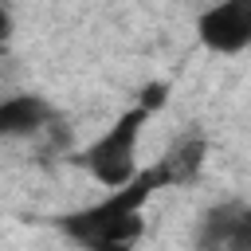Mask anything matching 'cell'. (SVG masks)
<instances>
[{
  "mask_svg": "<svg viewBox=\"0 0 251 251\" xmlns=\"http://www.w3.org/2000/svg\"><path fill=\"white\" fill-rule=\"evenodd\" d=\"M204 157H208V141H204L200 133H180V137H176V141L157 157V165L165 169L169 188H180V184H188V180H196V176H200Z\"/></svg>",
  "mask_w": 251,
  "mask_h": 251,
  "instance_id": "obj_6",
  "label": "cell"
},
{
  "mask_svg": "<svg viewBox=\"0 0 251 251\" xmlns=\"http://www.w3.org/2000/svg\"><path fill=\"white\" fill-rule=\"evenodd\" d=\"M169 188V176L165 169L153 161L149 169H141L129 184L106 192L102 200L78 208V212H67L59 220V231L75 243H82L86 251H133V243L141 239L145 231V220H141V208L153 200V192Z\"/></svg>",
  "mask_w": 251,
  "mask_h": 251,
  "instance_id": "obj_1",
  "label": "cell"
},
{
  "mask_svg": "<svg viewBox=\"0 0 251 251\" xmlns=\"http://www.w3.org/2000/svg\"><path fill=\"white\" fill-rule=\"evenodd\" d=\"M165 102H169V82H145V86H141V94H137V106H141V110H149V114L165 110Z\"/></svg>",
  "mask_w": 251,
  "mask_h": 251,
  "instance_id": "obj_7",
  "label": "cell"
},
{
  "mask_svg": "<svg viewBox=\"0 0 251 251\" xmlns=\"http://www.w3.org/2000/svg\"><path fill=\"white\" fill-rule=\"evenodd\" d=\"M192 251H251V204L220 200L204 208L192 227Z\"/></svg>",
  "mask_w": 251,
  "mask_h": 251,
  "instance_id": "obj_3",
  "label": "cell"
},
{
  "mask_svg": "<svg viewBox=\"0 0 251 251\" xmlns=\"http://www.w3.org/2000/svg\"><path fill=\"white\" fill-rule=\"evenodd\" d=\"M153 114L141 110V106H129L126 114H118L90 145H82L75 153V165H82L102 188H122L129 184L141 169H137V141H141V129Z\"/></svg>",
  "mask_w": 251,
  "mask_h": 251,
  "instance_id": "obj_2",
  "label": "cell"
},
{
  "mask_svg": "<svg viewBox=\"0 0 251 251\" xmlns=\"http://www.w3.org/2000/svg\"><path fill=\"white\" fill-rule=\"evenodd\" d=\"M196 35L212 55H239L251 47V0H216L196 16Z\"/></svg>",
  "mask_w": 251,
  "mask_h": 251,
  "instance_id": "obj_4",
  "label": "cell"
},
{
  "mask_svg": "<svg viewBox=\"0 0 251 251\" xmlns=\"http://www.w3.org/2000/svg\"><path fill=\"white\" fill-rule=\"evenodd\" d=\"M55 106L43 94H12L0 102V133L4 137H39L55 129Z\"/></svg>",
  "mask_w": 251,
  "mask_h": 251,
  "instance_id": "obj_5",
  "label": "cell"
}]
</instances>
